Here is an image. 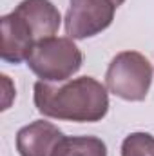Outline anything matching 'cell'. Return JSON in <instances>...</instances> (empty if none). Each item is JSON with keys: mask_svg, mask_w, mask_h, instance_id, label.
<instances>
[{"mask_svg": "<svg viewBox=\"0 0 154 156\" xmlns=\"http://www.w3.org/2000/svg\"><path fill=\"white\" fill-rule=\"evenodd\" d=\"M33 98L40 115L54 120L93 123L103 120L109 111L107 87L93 76L67 80L62 85L38 80Z\"/></svg>", "mask_w": 154, "mask_h": 156, "instance_id": "obj_1", "label": "cell"}, {"mask_svg": "<svg viewBox=\"0 0 154 156\" xmlns=\"http://www.w3.org/2000/svg\"><path fill=\"white\" fill-rule=\"evenodd\" d=\"M26 64L42 82L60 83L80 71L83 55L73 38L51 37L35 44Z\"/></svg>", "mask_w": 154, "mask_h": 156, "instance_id": "obj_2", "label": "cell"}, {"mask_svg": "<svg viewBox=\"0 0 154 156\" xmlns=\"http://www.w3.org/2000/svg\"><path fill=\"white\" fill-rule=\"evenodd\" d=\"M152 83V66L138 51H121L105 71V87L127 102H142Z\"/></svg>", "mask_w": 154, "mask_h": 156, "instance_id": "obj_3", "label": "cell"}, {"mask_svg": "<svg viewBox=\"0 0 154 156\" xmlns=\"http://www.w3.org/2000/svg\"><path fill=\"white\" fill-rule=\"evenodd\" d=\"M118 9L113 0H69L65 33L73 40H85L105 31Z\"/></svg>", "mask_w": 154, "mask_h": 156, "instance_id": "obj_4", "label": "cell"}, {"mask_svg": "<svg viewBox=\"0 0 154 156\" xmlns=\"http://www.w3.org/2000/svg\"><path fill=\"white\" fill-rule=\"evenodd\" d=\"M64 133L47 120H35L16 133V151L20 156H54Z\"/></svg>", "mask_w": 154, "mask_h": 156, "instance_id": "obj_5", "label": "cell"}, {"mask_svg": "<svg viewBox=\"0 0 154 156\" xmlns=\"http://www.w3.org/2000/svg\"><path fill=\"white\" fill-rule=\"evenodd\" d=\"M0 26H2V49H0L2 60L9 64L27 62L37 44L27 24L13 11L0 18Z\"/></svg>", "mask_w": 154, "mask_h": 156, "instance_id": "obj_6", "label": "cell"}, {"mask_svg": "<svg viewBox=\"0 0 154 156\" xmlns=\"http://www.w3.org/2000/svg\"><path fill=\"white\" fill-rule=\"evenodd\" d=\"M15 13L27 24L37 42L54 37L62 24V15L51 0H22Z\"/></svg>", "mask_w": 154, "mask_h": 156, "instance_id": "obj_7", "label": "cell"}, {"mask_svg": "<svg viewBox=\"0 0 154 156\" xmlns=\"http://www.w3.org/2000/svg\"><path fill=\"white\" fill-rule=\"evenodd\" d=\"M54 156H107V145L96 136H64Z\"/></svg>", "mask_w": 154, "mask_h": 156, "instance_id": "obj_8", "label": "cell"}, {"mask_svg": "<svg viewBox=\"0 0 154 156\" xmlns=\"http://www.w3.org/2000/svg\"><path fill=\"white\" fill-rule=\"evenodd\" d=\"M121 156H154V136L151 133H131L121 142Z\"/></svg>", "mask_w": 154, "mask_h": 156, "instance_id": "obj_9", "label": "cell"}, {"mask_svg": "<svg viewBox=\"0 0 154 156\" xmlns=\"http://www.w3.org/2000/svg\"><path fill=\"white\" fill-rule=\"evenodd\" d=\"M2 89H4V100H2V111H5V109H9V105H11V100L15 98V94H16V91H15V85L11 83V80L9 76H5V75H2Z\"/></svg>", "mask_w": 154, "mask_h": 156, "instance_id": "obj_10", "label": "cell"}, {"mask_svg": "<svg viewBox=\"0 0 154 156\" xmlns=\"http://www.w3.org/2000/svg\"><path fill=\"white\" fill-rule=\"evenodd\" d=\"M113 2H114L116 5H118V7H120V5H121V4H123V2H125V0H113Z\"/></svg>", "mask_w": 154, "mask_h": 156, "instance_id": "obj_11", "label": "cell"}]
</instances>
